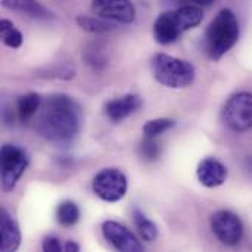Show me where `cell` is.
<instances>
[{
	"instance_id": "obj_1",
	"label": "cell",
	"mask_w": 252,
	"mask_h": 252,
	"mask_svg": "<svg viewBox=\"0 0 252 252\" xmlns=\"http://www.w3.org/2000/svg\"><path fill=\"white\" fill-rule=\"evenodd\" d=\"M83 114L78 103L66 94H52L35 114L34 128L47 142L69 145L80 133Z\"/></svg>"
},
{
	"instance_id": "obj_2",
	"label": "cell",
	"mask_w": 252,
	"mask_h": 252,
	"mask_svg": "<svg viewBox=\"0 0 252 252\" xmlns=\"http://www.w3.org/2000/svg\"><path fill=\"white\" fill-rule=\"evenodd\" d=\"M202 19V9L193 4H185L176 10L164 12L154 24V37L159 44L174 43L185 31L199 25Z\"/></svg>"
},
{
	"instance_id": "obj_3",
	"label": "cell",
	"mask_w": 252,
	"mask_h": 252,
	"mask_svg": "<svg viewBox=\"0 0 252 252\" xmlns=\"http://www.w3.org/2000/svg\"><path fill=\"white\" fill-rule=\"evenodd\" d=\"M207 52L211 59L223 58L239 40V22L232 9H223L207 30Z\"/></svg>"
},
{
	"instance_id": "obj_4",
	"label": "cell",
	"mask_w": 252,
	"mask_h": 252,
	"mask_svg": "<svg viewBox=\"0 0 252 252\" xmlns=\"http://www.w3.org/2000/svg\"><path fill=\"white\" fill-rule=\"evenodd\" d=\"M152 74L155 80L170 89H185L195 81V66L171 55L158 53L152 58Z\"/></svg>"
},
{
	"instance_id": "obj_5",
	"label": "cell",
	"mask_w": 252,
	"mask_h": 252,
	"mask_svg": "<svg viewBox=\"0 0 252 252\" xmlns=\"http://www.w3.org/2000/svg\"><path fill=\"white\" fill-rule=\"evenodd\" d=\"M226 126L238 133L252 128V93L241 92L229 97L223 108Z\"/></svg>"
},
{
	"instance_id": "obj_6",
	"label": "cell",
	"mask_w": 252,
	"mask_h": 252,
	"mask_svg": "<svg viewBox=\"0 0 252 252\" xmlns=\"http://www.w3.org/2000/svg\"><path fill=\"white\" fill-rule=\"evenodd\" d=\"M93 192L105 202H117L127 193V179L117 168H103L92 183Z\"/></svg>"
},
{
	"instance_id": "obj_7",
	"label": "cell",
	"mask_w": 252,
	"mask_h": 252,
	"mask_svg": "<svg viewBox=\"0 0 252 252\" xmlns=\"http://www.w3.org/2000/svg\"><path fill=\"white\" fill-rule=\"evenodd\" d=\"M28 167L27 154L15 145L1 146V188L9 192L15 188Z\"/></svg>"
},
{
	"instance_id": "obj_8",
	"label": "cell",
	"mask_w": 252,
	"mask_h": 252,
	"mask_svg": "<svg viewBox=\"0 0 252 252\" xmlns=\"http://www.w3.org/2000/svg\"><path fill=\"white\" fill-rule=\"evenodd\" d=\"M211 230L216 235V238L227 247L238 245L244 236L242 220L239 219L238 214L227 210H221L213 214Z\"/></svg>"
},
{
	"instance_id": "obj_9",
	"label": "cell",
	"mask_w": 252,
	"mask_h": 252,
	"mask_svg": "<svg viewBox=\"0 0 252 252\" xmlns=\"http://www.w3.org/2000/svg\"><path fill=\"white\" fill-rule=\"evenodd\" d=\"M92 9L96 16L121 24H131L136 18V10L130 0H93Z\"/></svg>"
},
{
	"instance_id": "obj_10",
	"label": "cell",
	"mask_w": 252,
	"mask_h": 252,
	"mask_svg": "<svg viewBox=\"0 0 252 252\" xmlns=\"http://www.w3.org/2000/svg\"><path fill=\"white\" fill-rule=\"evenodd\" d=\"M102 233L105 239L118 251L123 252H142L143 245L136 239V236L118 221H105L102 224Z\"/></svg>"
},
{
	"instance_id": "obj_11",
	"label": "cell",
	"mask_w": 252,
	"mask_h": 252,
	"mask_svg": "<svg viewBox=\"0 0 252 252\" xmlns=\"http://www.w3.org/2000/svg\"><path fill=\"white\" fill-rule=\"evenodd\" d=\"M142 97L137 94H124L121 97L112 99L105 105V112L108 118L114 123H120L130 117L131 114L137 112L142 106Z\"/></svg>"
},
{
	"instance_id": "obj_12",
	"label": "cell",
	"mask_w": 252,
	"mask_h": 252,
	"mask_svg": "<svg viewBox=\"0 0 252 252\" xmlns=\"http://www.w3.org/2000/svg\"><path fill=\"white\" fill-rule=\"evenodd\" d=\"M196 176L205 188H219L227 179V168L216 158H205L199 162Z\"/></svg>"
},
{
	"instance_id": "obj_13",
	"label": "cell",
	"mask_w": 252,
	"mask_h": 252,
	"mask_svg": "<svg viewBox=\"0 0 252 252\" xmlns=\"http://www.w3.org/2000/svg\"><path fill=\"white\" fill-rule=\"evenodd\" d=\"M0 251L10 252L16 251L21 245V232L18 227V223L13 220V217L4 210H0Z\"/></svg>"
},
{
	"instance_id": "obj_14",
	"label": "cell",
	"mask_w": 252,
	"mask_h": 252,
	"mask_svg": "<svg viewBox=\"0 0 252 252\" xmlns=\"http://www.w3.org/2000/svg\"><path fill=\"white\" fill-rule=\"evenodd\" d=\"M1 6L34 19H50L53 13L38 0H3Z\"/></svg>"
},
{
	"instance_id": "obj_15",
	"label": "cell",
	"mask_w": 252,
	"mask_h": 252,
	"mask_svg": "<svg viewBox=\"0 0 252 252\" xmlns=\"http://www.w3.org/2000/svg\"><path fill=\"white\" fill-rule=\"evenodd\" d=\"M41 103H43V100H41L40 94H37V93H27V94L21 96L18 99V103H16L19 118L24 123L30 121L32 117H35Z\"/></svg>"
},
{
	"instance_id": "obj_16",
	"label": "cell",
	"mask_w": 252,
	"mask_h": 252,
	"mask_svg": "<svg viewBox=\"0 0 252 252\" xmlns=\"http://www.w3.org/2000/svg\"><path fill=\"white\" fill-rule=\"evenodd\" d=\"M133 220L134 224L137 227V232L140 235V238L146 242H154L158 238V227L157 224L149 220L140 210L134 208L133 210Z\"/></svg>"
},
{
	"instance_id": "obj_17",
	"label": "cell",
	"mask_w": 252,
	"mask_h": 252,
	"mask_svg": "<svg viewBox=\"0 0 252 252\" xmlns=\"http://www.w3.org/2000/svg\"><path fill=\"white\" fill-rule=\"evenodd\" d=\"M56 220L63 227H72L80 220V208L72 201H63L58 205Z\"/></svg>"
},
{
	"instance_id": "obj_18",
	"label": "cell",
	"mask_w": 252,
	"mask_h": 252,
	"mask_svg": "<svg viewBox=\"0 0 252 252\" xmlns=\"http://www.w3.org/2000/svg\"><path fill=\"white\" fill-rule=\"evenodd\" d=\"M0 37L1 41L12 49H18L22 44V34L19 30L15 28V25L9 19L0 21Z\"/></svg>"
},
{
	"instance_id": "obj_19",
	"label": "cell",
	"mask_w": 252,
	"mask_h": 252,
	"mask_svg": "<svg viewBox=\"0 0 252 252\" xmlns=\"http://www.w3.org/2000/svg\"><path fill=\"white\" fill-rule=\"evenodd\" d=\"M176 126V121L171 118H157V120H149L145 126H143V136L145 137H151V139H157L158 136H161L162 133L168 131L170 128H173Z\"/></svg>"
},
{
	"instance_id": "obj_20",
	"label": "cell",
	"mask_w": 252,
	"mask_h": 252,
	"mask_svg": "<svg viewBox=\"0 0 252 252\" xmlns=\"http://www.w3.org/2000/svg\"><path fill=\"white\" fill-rule=\"evenodd\" d=\"M108 19H103V18H92V16H78L77 18V22L78 25L89 31V32H106V31H111L114 28L112 24L106 22Z\"/></svg>"
},
{
	"instance_id": "obj_21",
	"label": "cell",
	"mask_w": 252,
	"mask_h": 252,
	"mask_svg": "<svg viewBox=\"0 0 252 252\" xmlns=\"http://www.w3.org/2000/svg\"><path fill=\"white\" fill-rule=\"evenodd\" d=\"M161 154V146L155 139L151 137H145V140L140 145V155L146 159V161H155Z\"/></svg>"
},
{
	"instance_id": "obj_22",
	"label": "cell",
	"mask_w": 252,
	"mask_h": 252,
	"mask_svg": "<svg viewBox=\"0 0 252 252\" xmlns=\"http://www.w3.org/2000/svg\"><path fill=\"white\" fill-rule=\"evenodd\" d=\"M43 251L46 252H61L63 251V247L61 244V241L56 236H47L43 241Z\"/></svg>"
},
{
	"instance_id": "obj_23",
	"label": "cell",
	"mask_w": 252,
	"mask_h": 252,
	"mask_svg": "<svg viewBox=\"0 0 252 252\" xmlns=\"http://www.w3.org/2000/svg\"><path fill=\"white\" fill-rule=\"evenodd\" d=\"M188 4H193V6H199V7H207L211 6L214 3V0H183Z\"/></svg>"
},
{
	"instance_id": "obj_24",
	"label": "cell",
	"mask_w": 252,
	"mask_h": 252,
	"mask_svg": "<svg viewBox=\"0 0 252 252\" xmlns=\"http://www.w3.org/2000/svg\"><path fill=\"white\" fill-rule=\"evenodd\" d=\"M63 251L78 252L80 251V247H78V244H75V242H66V244H65V247H63Z\"/></svg>"
}]
</instances>
